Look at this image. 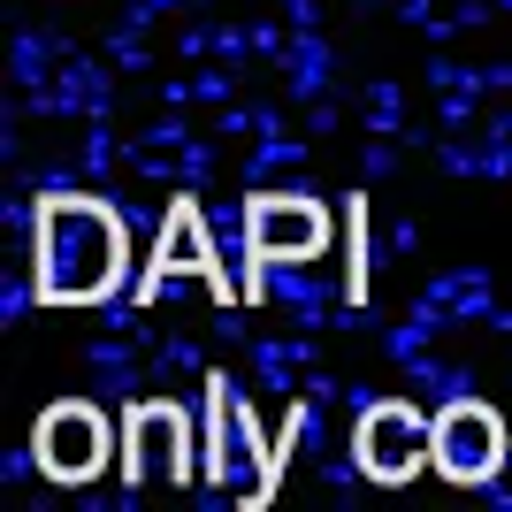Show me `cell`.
I'll list each match as a JSON object with an SVG mask.
<instances>
[{"mask_svg": "<svg viewBox=\"0 0 512 512\" xmlns=\"http://www.w3.org/2000/svg\"><path fill=\"white\" fill-rule=\"evenodd\" d=\"M130 268V237L115 222V207L85 192H46L39 199V299L46 306H77L107 299Z\"/></svg>", "mask_w": 512, "mask_h": 512, "instance_id": "obj_1", "label": "cell"}, {"mask_svg": "<svg viewBox=\"0 0 512 512\" xmlns=\"http://www.w3.org/2000/svg\"><path fill=\"white\" fill-rule=\"evenodd\" d=\"M245 253H253V276L268 268V260H299V253H314L321 237H329V214L314 207V199H268V192H253L245 199Z\"/></svg>", "mask_w": 512, "mask_h": 512, "instance_id": "obj_4", "label": "cell"}, {"mask_svg": "<svg viewBox=\"0 0 512 512\" xmlns=\"http://www.w3.org/2000/svg\"><path fill=\"white\" fill-rule=\"evenodd\" d=\"M505 451H512V436L482 398H459V406H444L428 421V467L451 474V482H490L505 467Z\"/></svg>", "mask_w": 512, "mask_h": 512, "instance_id": "obj_2", "label": "cell"}, {"mask_svg": "<svg viewBox=\"0 0 512 512\" xmlns=\"http://www.w3.org/2000/svg\"><path fill=\"white\" fill-rule=\"evenodd\" d=\"M169 237H176V245H153L146 276H138L146 291H153L161 276H169V268H199V276H214V283H222V260H214V245H199V207H192V199H176V214H169Z\"/></svg>", "mask_w": 512, "mask_h": 512, "instance_id": "obj_6", "label": "cell"}, {"mask_svg": "<svg viewBox=\"0 0 512 512\" xmlns=\"http://www.w3.org/2000/svg\"><path fill=\"white\" fill-rule=\"evenodd\" d=\"M428 459V421L413 406H375L360 428V467L375 482H406L413 467Z\"/></svg>", "mask_w": 512, "mask_h": 512, "instance_id": "obj_5", "label": "cell"}, {"mask_svg": "<svg viewBox=\"0 0 512 512\" xmlns=\"http://www.w3.org/2000/svg\"><path fill=\"white\" fill-rule=\"evenodd\" d=\"M31 459H39L54 482H92L107 467V413H92L85 398H62L46 406L31 428Z\"/></svg>", "mask_w": 512, "mask_h": 512, "instance_id": "obj_3", "label": "cell"}]
</instances>
